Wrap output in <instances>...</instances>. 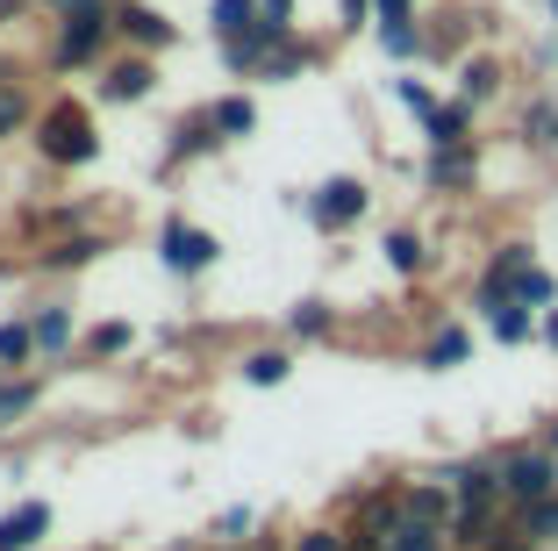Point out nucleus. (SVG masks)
I'll list each match as a JSON object with an SVG mask.
<instances>
[{"mask_svg":"<svg viewBox=\"0 0 558 551\" xmlns=\"http://www.w3.org/2000/svg\"><path fill=\"white\" fill-rule=\"evenodd\" d=\"M29 144L50 172H86L100 158V122H94V100H72V94H50L29 122Z\"/></svg>","mask_w":558,"mask_h":551,"instance_id":"f257e3e1","label":"nucleus"},{"mask_svg":"<svg viewBox=\"0 0 558 551\" xmlns=\"http://www.w3.org/2000/svg\"><path fill=\"white\" fill-rule=\"evenodd\" d=\"M294 215L315 237H344V229H359L373 215V187L359 172H329V179H315L308 194H294Z\"/></svg>","mask_w":558,"mask_h":551,"instance_id":"f03ea898","label":"nucleus"},{"mask_svg":"<svg viewBox=\"0 0 558 551\" xmlns=\"http://www.w3.org/2000/svg\"><path fill=\"white\" fill-rule=\"evenodd\" d=\"M116 15H86V22H50V50H44V72L50 80H72V72H100L116 58Z\"/></svg>","mask_w":558,"mask_h":551,"instance_id":"7ed1b4c3","label":"nucleus"},{"mask_svg":"<svg viewBox=\"0 0 558 551\" xmlns=\"http://www.w3.org/2000/svg\"><path fill=\"white\" fill-rule=\"evenodd\" d=\"M158 265L172 279H208L215 265H222V243H215V229H201L186 208H172L158 223Z\"/></svg>","mask_w":558,"mask_h":551,"instance_id":"20e7f679","label":"nucleus"},{"mask_svg":"<svg viewBox=\"0 0 558 551\" xmlns=\"http://www.w3.org/2000/svg\"><path fill=\"white\" fill-rule=\"evenodd\" d=\"M501 494H509V508H530V502H544V494H558V452L551 444H537V438H523V444H501Z\"/></svg>","mask_w":558,"mask_h":551,"instance_id":"39448f33","label":"nucleus"},{"mask_svg":"<svg viewBox=\"0 0 558 551\" xmlns=\"http://www.w3.org/2000/svg\"><path fill=\"white\" fill-rule=\"evenodd\" d=\"M150 94H158V58H150V50H116V58L94 72L100 108H144Z\"/></svg>","mask_w":558,"mask_h":551,"instance_id":"423d86ee","label":"nucleus"},{"mask_svg":"<svg viewBox=\"0 0 558 551\" xmlns=\"http://www.w3.org/2000/svg\"><path fill=\"white\" fill-rule=\"evenodd\" d=\"M401 516H409V508H401V480H373V487H351L344 494V530L351 537H379V544H387Z\"/></svg>","mask_w":558,"mask_h":551,"instance_id":"0eeeda50","label":"nucleus"},{"mask_svg":"<svg viewBox=\"0 0 558 551\" xmlns=\"http://www.w3.org/2000/svg\"><path fill=\"white\" fill-rule=\"evenodd\" d=\"M437 472L451 480V494H459V508H509V494H501V458H494V452L444 458Z\"/></svg>","mask_w":558,"mask_h":551,"instance_id":"6e6552de","label":"nucleus"},{"mask_svg":"<svg viewBox=\"0 0 558 551\" xmlns=\"http://www.w3.org/2000/svg\"><path fill=\"white\" fill-rule=\"evenodd\" d=\"M116 251V237L108 229H65V237H44L36 243V273H50V279H65V273H86V265H100Z\"/></svg>","mask_w":558,"mask_h":551,"instance_id":"1a4fd4ad","label":"nucleus"},{"mask_svg":"<svg viewBox=\"0 0 558 551\" xmlns=\"http://www.w3.org/2000/svg\"><path fill=\"white\" fill-rule=\"evenodd\" d=\"M29 323H36V358L44 366H65L72 351H80V309H72L65 294H44V301H29Z\"/></svg>","mask_w":558,"mask_h":551,"instance_id":"9d476101","label":"nucleus"},{"mask_svg":"<svg viewBox=\"0 0 558 551\" xmlns=\"http://www.w3.org/2000/svg\"><path fill=\"white\" fill-rule=\"evenodd\" d=\"M480 165H487V158H480V136H473V144H437V151H423V194H451V201L473 194V187H480Z\"/></svg>","mask_w":558,"mask_h":551,"instance_id":"9b49d317","label":"nucleus"},{"mask_svg":"<svg viewBox=\"0 0 558 551\" xmlns=\"http://www.w3.org/2000/svg\"><path fill=\"white\" fill-rule=\"evenodd\" d=\"M116 44L165 58V50L180 44V22L165 15V8H150V0H116Z\"/></svg>","mask_w":558,"mask_h":551,"instance_id":"f8f14e48","label":"nucleus"},{"mask_svg":"<svg viewBox=\"0 0 558 551\" xmlns=\"http://www.w3.org/2000/svg\"><path fill=\"white\" fill-rule=\"evenodd\" d=\"M451 94L473 100V108H494V100L509 94V65H501L494 50H465L459 65H451Z\"/></svg>","mask_w":558,"mask_h":551,"instance_id":"ddd939ff","label":"nucleus"},{"mask_svg":"<svg viewBox=\"0 0 558 551\" xmlns=\"http://www.w3.org/2000/svg\"><path fill=\"white\" fill-rule=\"evenodd\" d=\"M415 130H423V151H437V144H473V136H480V108H473V100H459V94H444L437 108L415 122Z\"/></svg>","mask_w":558,"mask_h":551,"instance_id":"4468645a","label":"nucleus"},{"mask_svg":"<svg viewBox=\"0 0 558 551\" xmlns=\"http://www.w3.org/2000/svg\"><path fill=\"white\" fill-rule=\"evenodd\" d=\"M50 523H58V508H50L44 494H22V502L0 516V551H36L50 537Z\"/></svg>","mask_w":558,"mask_h":551,"instance_id":"2eb2a0df","label":"nucleus"},{"mask_svg":"<svg viewBox=\"0 0 558 551\" xmlns=\"http://www.w3.org/2000/svg\"><path fill=\"white\" fill-rule=\"evenodd\" d=\"M515 136H523V151H537V158L558 165V94H551V86L515 108Z\"/></svg>","mask_w":558,"mask_h":551,"instance_id":"dca6fc26","label":"nucleus"},{"mask_svg":"<svg viewBox=\"0 0 558 551\" xmlns=\"http://www.w3.org/2000/svg\"><path fill=\"white\" fill-rule=\"evenodd\" d=\"M215 151H230V136L215 130V115H208V108H194V115H180V122H172V144H165V158H172V165L215 158Z\"/></svg>","mask_w":558,"mask_h":551,"instance_id":"f3484780","label":"nucleus"},{"mask_svg":"<svg viewBox=\"0 0 558 551\" xmlns=\"http://www.w3.org/2000/svg\"><path fill=\"white\" fill-rule=\"evenodd\" d=\"M465 358H473V330L465 323H437L423 337V351H415V366H423V373H459Z\"/></svg>","mask_w":558,"mask_h":551,"instance_id":"a211bd4d","label":"nucleus"},{"mask_svg":"<svg viewBox=\"0 0 558 551\" xmlns=\"http://www.w3.org/2000/svg\"><path fill=\"white\" fill-rule=\"evenodd\" d=\"M379 259H387V273H395V279H423L429 273V237H423V229H409V223H395L387 237H379Z\"/></svg>","mask_w":558,"mask_h":551,"instance_id":"6ab92c4d","label":"nucleus"},{"mask_svg":"<svg viewBox=\"0 0 558 551\" xmlns=\"http://www.w3.org/2000/svg\"><path fill=\"white\" fill-rule=\"evenodd\" d=\"M279 330H287V344H329L337 337V309H329L323 294H301L294 309L279 315Z\"/></svg>","mask_w":558,"mask_h":551,"instance_id":"aec40b11","label":"nucleus"},{"mask_svg":"<svg viewBox=\"0 0 558 551\" xmlns=\"http://www.w3.org/2000/svg\"><path fill=\"white\" fill-rule=\"evenodd\" d=\"M236 380H244V387H287V380H294V351H287V344H251V351L236 358Z\"/></svg>","mask_w":558,"mask_h":551,"instance_id":"412c9836","label":"nucleus"},{"mask_svg":"<svg viewBox=\"0 0 558 551\" xmlns=\"http://www.w3.org/2000/svg\"><path fill=\"white\" fill-rule=\"evenodd\" d=\"M44 358H36V323H29V309H15V315H0V373H36Z\"/></svg>","mask_w":558,"mask_h":551,"instance_id":"4be33fe9","label":"nucleus"},{"mask_svg":"<svg viewBox=\"0 0 558 551\" xmlns=\"http://www.w3.org/2000/svg\"><path fill=\"white\" fill-rule=\"evenodd\" d=\"M208 115H215V130L230 136V144H251V136H258V100H251V86H230V94H215V100H208Z\"/></svg>","mask_w":558,"mask_h":551,"instance_id":"5701e85b","label":"nucleus"},{"mask_svg":"<svg viewBox=\"0 0 558 551\" xmlns=\"http://www.w3.org/2000/svg\"><path fill=\"white\" fill-rule=\"evenodd\" d=\"M44 408V373H0V430H15Z\"/></svg>","mask_w":558,"mask_h":551,"instance_id":"b1692460","label":"nucleus"},{"mask_svg":"<svg viewBox=\"0 0 558 551\" xmlns=\"http://www.w3.org/2000/svg\"><path fill=\"white\" fill-rule=\"evenodd\" d=\"M29 237H65V229H94V201H50V208L22 215Z\"/></svg>","mask_w":558,"mask_h":551,"instance_id":"393cba45","label":"nucleus"},{"mask_svg":"<svg viewBox=\"0 0 558 551\" xmlns=\"http://www.w3.org/2000/svg\"><path fill=\"white\" fill-rule=\"evenodd\" d=\"M480 330H487L494 344H537V309H523V301H501V309H487L480 315Z\"/></svg>","mask_w":558,"mask_h":551,"instance_id":"a878e982","label":"nucleus"},{"mask_svg":"<svg viewBox=\"0 0 558 551\" xmlns=\"http://www.w3.org/2000/svg\"><path fill=\"white\" fill-rule=\"evenodd\" d=\"M308 65H323V44H315V36H287V44L272 50V65H265V86H287V80H301V72Z\"/></svg>","mask_w":558,"mask_h":551,"instance_id":"bb28decb","label":"nucleus"},{"mask_svg":"<svg viewBox=\"0 0 558 551\" xmlns=\"http://www.w3.org/2000/svg\"><path fill=\"white\" fill-rule=\"evenodd\" d=\"M80 351L94 358V366H116V358H130V351H136V330L122 323V315H108V323H94V330L80 337Z\"/></svg>","mask_w":558,"mask_h":551,"instance_id":"cd10ccee","label":"nucleus"},{"mask_svg":"<svg viewBox=\"0 0 558 551\" xmlns=\"http://www.w3.org/2000/svg\"><path fill=\"white\" fill-rule=\"evenodd\" d=\"M373 44L395 58V65H429V29L423 22H395V29H373Z\"/></svg>","mask_w":558,"mask_h":551,"instance_id":"c85d7f7f","label":"nucleus"},{"mask_svg":"<svg viewBox=\"0 0 558 551\" xmlns=\"http://www.w3.org/2000/svg\"><path fill=\"white\" fill-rule=\"evenodd\" d=\"M258 530H265V516L251 502H230V508H215V516H208V544H251Z\"/></svg>","mask_w":558,"mask_h":551,"instance_id":"c756f323","label":"nucleus"},{"mask_svg":"<svg viewBox=\"0 0 558 551\" xmlns=\"http://www.w3.org/2000/svg\"><path fill=\"white\" fill-rule=\"evenodd\" d=\"M387 551H451V530H444V523H423V516H401L395 537H387Z\"/></svg>","mask_w":558,"mask_h":551,"instance_id":"7c9ffc66","label":"nucleus"},{"mask_svg":"<svg viewBox=\"0 0 558 551\" xmlns=\"http://www.w3.org/2000/svg\"><path fill=\"white\" fill-rule=\"evenodd\" d=\"M29 122H36V100H29V86H22V80H8V86H0V144H15V136H29Z\"/></svg>","mask_w":558,"mask_h":551,"instance_id":"2f4dec72","label":"nucleus"},{"mask_svg":"<svg viewBox=\"0 0 558 551\" xmlns=\"http://www.w3.org/2000/svg\"><path fill=\"white\" fill-rule=\"evenodd\" d=\"M387 94H395L401 108L415 115V122H423V115H429V108H437V100H444V94H437V86H429V80H423V72H415V65H401L395 80H387Z\"/></svg>","mask_w":558,"mask_h":551,"instance_id":"473e14b6","label":"nucleus"},{"mask_svg":"<svg viewBox=\"0 0 558 551\" xmlns=\"http://www.w3.org/2000/svg\"><path fill=\"white\" fill-rule=\"evenodd\" d=\"M509 294H515V301H523V309H558V279L551 273H544V265H523V273H515L509 279Z\"/></svg>","mask_w":558,"mask_h":551,"instance_id":"72a5a7b5","label":"nucleus"},{"mask_svg":"<svg viewBox=\"0 0 558 551\" xmlns=\"http://www.w3.org/2000/svg\"><path fill=\"white\" fill-rule=\"evenodd\" d=\"M251 22H265L258 0H208V36H236V29H251Z\"/></svg>","mask_w":558,"mask_h":551,"instance_id":"f704fd0d","label":"nucleus"},{"mask_svg":"<svg viewBox=\"0 0 558 551\" xmlns=\"http://www.w3.org/2000/svg\"><path fill=\"white\" fill-rule=\"evenodd\" d=\"M344 544H351L344 523H301V530L287 537V551H344Z\"/></svg>","mask_w":558,"mask_h":551,"instance_id":"c9c22d12","label":"nucleus"},{"mask_svg":"<svg viewBox=\"0 0 558 551\" xmlns=\"http://www.w3.org/2000/svg\"><path fill=\"white\" fill-rule=\"evenodd\" d=\"M523 516V530L537 537L544 551H558V494H544V502H530V508H515Z\"/></svg>","mask_w":558,"mask_h":551,"instance_id":"e433bc0d","label":"nucleus"},{"mask_svg":"<svg viewBox=\"0 0 558 551\" xmlns=\"http://www.w3.org/2000/svg\"><path fill=\"white\" fill-rule=\"evenodd\" d=\"M487 551H544V544H537V537H530V530H523V516H515V508H509V516L494 523V537H487Z\"/></svg>","mask_w":558,"mask_h":551,"instance_id":"4c0bfd02","label":"nucleus"},{"mask_svg":"<svg viewBox=\"0 0 558 551\" xmlns=\"http://www.w3.org/2000/svg\"><path fill=\"white\" fill-rule=\"evenodd\" d=\"M50 22H86V15H116V0H44Z\"/></svg>","mask_w":558,"mask_h":551,"instance_id":"58836bf2","label":"nucleus"},{"mask_svg":"<svg viewBox=\"0 0 558 551\" xmlns=\"http://www.w3.org/2000/svg\"><path fill=\"white\" fill-rule=\"evenodd\" d=\"M373 29V0H337V36Z\"/></svg>","mask_w":558,"mask_h":551,"instance_id":"ea45409f","label":"nucleus"},{"mask_svg":"<svg viewBox=\"0 0 558 551\" xmlns=\"http://www.w3.org/2000/svg\"><path fill=\"white\" fill-rule=\"evenodd\" d=\"M395 22H423L415 0H373V29H395Z\"/></svg>","mask_w":558,"mask_h":551,"instance_id":"a19ab883","label":"nucleus"},{"mask_svg":"<svg viewBox=\"0 0 558 551\" xmlns=\"http://www.w3.org/2000/svg\"><path fill=\"white\" fill-rule=\"evenodd\" d=\"M258 8H265V22H279V29H301V22H294V0H258Z\"/></svg>","mask_w":558,"mask_h":551,"instance_id":"79ce46f5","label":"nucleus"},{"mask_svg":"<svg viewBox=\"0 0 558 551\" xmlns=\"http://www.w3.org/2000/svg\"><path fill=\"white\" fill-rule=\"evenodd\" d=\"M537 344H544V351H558V309L537 315Z\"/></svg>","mask_w":558,"mask_h":551,"instance_id":"37998d69","label":"nucleus"},{"mask_svg":"<svg viewBox=\"0 0 558 551\" xmlns=\"http://www.w3.org/2000/svg\"><path fill=\"white\" fill-rule=\"evenodd\" d=\"M29 15V0H0V29H8V22H22Z\"/></svg>","mask_w":558,"mask_h":551,"instance_id":"c03bdc74","label":"nucleus"},{"mask_svg":"<svg viewBox=\"0 0 558 551\" xmlns=\"http://www.w3.org/2000/svg\"><path fill=\"white\" fill-rule=\"evenodd\" d=\"M244 551H287V537H251Z\"/></svg>","mask_w":558,"mask_h":551,"instance_id":"a18cd8bd","label":"nucleus"},{"mask_svg":"<svg viewBox=\"0 0 558 551\" xmlns=\"http://www.w3.org/2000/svg\"><path fill=\"white\" fill-rule=\"evenodd\" d=\"M344 551H387V544H379V537H351Z\"/></svg>","mask_w":558,"mask_h":551,"instance_id":"49530a36","label":"nucleus"},{"mask_svg":"<svg viewBox=\"0 0 558 551\" xmlns=\"http://www.w3.org/2000/svg\"><path fill=\"white\" fill-rule=\"evenodd\" d=\"M537 444H551V452H558V416H551V422L537 430Z\"/></svg>","mask_w":558,"mask_h":551,"instance_id":"de8ad7c7","label":"nucleus"},{"mask_svg":"<svg viewBox=\"0 0 558 551\" xmlns=\"http://www.w3.org/2000/svg\"><path fill=\"white\" fill-rule=\"evenodd\" d=\"M8 80H22V72H15V58H8V50H0V86H8Z\"/></svg>","mask_w":558,"mask_h":551,"instance_id":"09e8293b","label":"nucleus"},{"mask_svg":"<svg viewBox=\"0 0 558 551\" xmlns=\"http://www.w3.org/2000/svg\"><path fill=\"white\" fill-rule=\"evenodd\" d=\"M544 15H551V36H558V0H544Z\"/></svg>","mask_w":558,"mask_h":551,"instance_id":"8fccbe9b","label":"nucleus"},{"mask_svg":"<svg viewBox=\"0 0 558 551\" xmlns=\"http://www.w3.org/2000/svg\"><path fill=\"white\" fill-rule=\"evenodd\" d=\"M551 72H558V36H551Z\"/></svg>","mask_w":558,"mask_h":551,"instance_id":"3c124183","label":"nucleus"},{"mask_svg":"<svg viewBox=\"0 0 558 551\" xmlns=\"http://www.w3.org/2000/svg\"><path fill=\"white\" fill-rule=\"evenodd\" d=\"M8 273H15V265H8V259H0V279H8Z\"/></svg>","mask_w":558,"mask_h":551,"instance_id":"603ef678","label":"nucleus"},{"mask_svg":"<svg viewBox=\"0 0 558 551\" xmlns=\"http://www.w3.org/2000/svg\"><path fill=\"white\" fill-rule=\"evenodd\" d=\"M215 551H244V544H215Z\"/></svg>","mask_w":558,"mask_h":551,"instance_id":"864d4df0","label":"nucleus"}]
</instances>
